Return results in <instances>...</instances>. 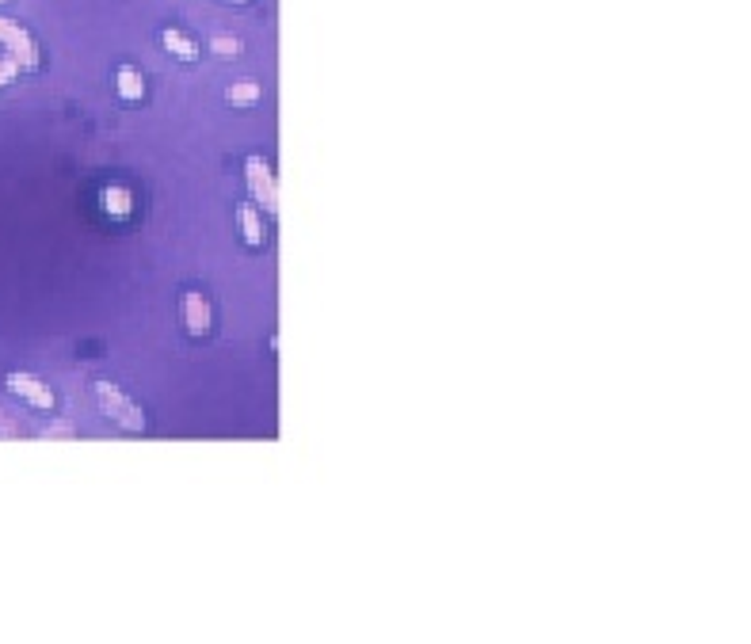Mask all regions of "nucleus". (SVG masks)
<instances>
[{
    "instance_id": "14",
    "label": "nucleus",
    "mask_w": 751,
    "mask_h": 644,
    "mask_svg": "<svg viewBox=\"0 0 751 644\" xmlns=\"http://www.w3.org/2000/svg\"><path fill=\"white\" fill-rule=\"evenodd\" d=\"M0 435H5V438H12V435H20V428H15V423H12V419H8L5 412H0Z\"/></svg>"
},
{
    "instance_id": "10",
    "label": "nucleus",
    "mask_w": 751,
    "mask_h": 644,
    "mask_svg": "<svg viewBox=\"0 0 751 644\" xmlns=\"http://www.w3.org/2000/svg\"><path fill=\"white\" fill-rule=\"evenodd\" d=\"M103 210L107 214H119V217H126L134 210V198H130V191L126 187H107L103 191Z\"/></svg>"
},
{
    "instance_id": "9",
    "label": "nucleus",
    "mask_w": 751,
    "mask_h": 644,
    "mask_svg": "<svg viewBox=\"0 0 751 644\" xmlns=\"http://www.w3.org/2000/svg\"><path fill=\"white\" fill-rule=\"evenodd\" d=\"M260 96H264V88L255 84V81H241V84H229V88H226V100H229L233 107H252Z\"/></svg>"
},
{
    "instance_id": "2",
    "label": "nucleus",
    "mask_w": 751,
    "mask_h": 644,
    "mask_svg": "<svg viewBox=\"0 0 751 644\" xmlns=\"http://www.w3.org/2000/svg\"><path fill=\"white\" fill-rule=\"evenodd\" d=\"M245 176H248V191H252V198L260 202V207H264L267 214L279 210V191H274L271 164H267L260 153H252V157L245 160Z\"/></svg>"
},
{
    "instance_id": "5",
    "label": "nucleus",
    "mask_w": 751,
    "mask_h": 644,
    "mask_svg": "<svg viewBox=\"0 0 751 644\" xmlns=\"http://www.w3.org/2000/svg\"><path fill=\"white\" fill-rule=\"evenodd\" d=\"M179 309H183V324H188V332L191 336H207L210 332V324H214V317H210V302L203 298L198 290H188L179 298Z\"/></svg>"
},
{
    "instance_id": "13",
    "label": "nucleus",
    "mask_w": 751,
    "mask_h": 644,
    "mask_svg": "<svg viewBox=\"0 0 751 644\" xmlns=\"http://www.w3.org/2000/svg\"><path fill=\"white\" fill-rule=\"evenodd\" d=\"M20 72H24V69H20V62H15L12 53H8V58H0V88L12 84L15 77H20Z\"/></svg>"
},
{
    "instance_id": "1",
    "label": "nucleus",
    "mask_w": 751,
    "mask_h": 644,
    "mask_svg": "<svg viewBox=\"0 0 751 644\" xmlns=\"http://www.w3.org/2000/svg\"><path fill=\"white\" fill-rule=\"evenodd\" d=\"M96 400H100L103 416H111L122 431H134V435H141L145 428H149V419H145V412H141L138 404L119 389L115 381H96Z\"/></svg>"
},
{
    "instance_id": "7",
    "label": "nucleus",
    "mask_w": 751,
    "mask_h": 644,
    "mask_svg": "<svg viewBox=\"0 0 751 644\" xmlns=\"http://www.w3.org/2000/svg\"><path fill=\"white\" fill-rule=\"evenodd\" d=\"M160 43H164V50H168L172 58H179V62H195L198 53H203L195 39H188V34L176 31V27H164V31H160Z\"/></svg>"
},
{
    "instance_id": "8",
    "label": "nucleus",
    "mask_w": 751,
    "mask_h": 644,
    "mask_svg": "<svg viewBox=\"0 0 751 644\" xmlns=\"http://www.w3.org/2000/svg\"><path fill=\"white\" fill-rule=\"evenodd\" d=\"M115 84H119V100H126V103L145 100V77H141L134 65H119Z\"/></svg>"
},
{
    "instance_id": "12",
    "label": "nucleus",
    "mask_w": 751,
    "mask_h": 644,
    "mask_svg": "<svg viewBox=\"0 0 751 644\" xmlns=\"http://www.w3.org/2000/svg\"><path fill=\"white\" fill-rule=\"evenodd\" d=\"M43 435L46 438H72V435H77V423H72V419H53V423H46V428H43Z\"/></svg>"
},
{
    "instance_id": "11",
    "label": "nucleus",
    "mask_w": 751,
    "mask_h": 644,
    "mask_svg": "<svg viewBox=\"0 0 751 644\" xmlns=\"http://www.w3.org/2000/svg\"><path fill=\"white\" fill-rule=\"evenodd\" d=\"M210 50L217 53V58H236V53H241V39H233V34H214Z\"/></svg>"
},
{
    "instance_id": "4",
    "label": "nucleus",
    "mask_w": 751,
    "mask_h": 644,
    "mask_svg": "<svg viewBox=\"0 0 751 644\" xmlns=\"http://www.w3.org/2000/svg\"><path fill=\"white\" fill-rule=\"evenodd\" d=\"M5 385H8V393H15L20 400H27L31 409H39V412H50L53 409V389H50L43 378L24 374V370H12V374H5Z\"/></svg>"
},
{
    "instance_id": "15",
    "label": "nucleus",
    "mask_w": 751,
    "mask_h": 644,
    "mask_svg": "<svg viewBox=\"0 0 751 644\" xmlns=\"http://www.w3.org/2000/svg\"><path fill=\"white\" fill-rule=\"evenodd\" d=\"M233 5H245V0H233Z\"/></svg>"
},
{
    "instance_id": "6",
    "label": "nucleus",
    "mask_w": 751,
    "mask_h": 644,
    "mask_svg": "<svg viewBox=\"0 0 751 644\" xmlns=\"http://www.w3.org/2000/svg\"><path fill=\"white\" fill-rule=\"evenodd\" d=\"M236 217H241L245 245H248V248H264L267 233H264V217H260V210H255L252 202H241V207H236Z\"/></svg>"
},
{
    "instance_id": "3",
    "label": "nucleus",
    "mask_w": 751,
    "mask_h": 644,
    "mask_svg": "<svg viewBox=\"0 0 751 644\" xmlns=\"http://www.w3.org/2000/svg\"><path fill=\"white\" fill-rule=\"evenodd\" d=\"M0 46L20 62V69H39V46H34L31 31L15 20H5V15H0Z\"/></svg>"
}]
</instances>
